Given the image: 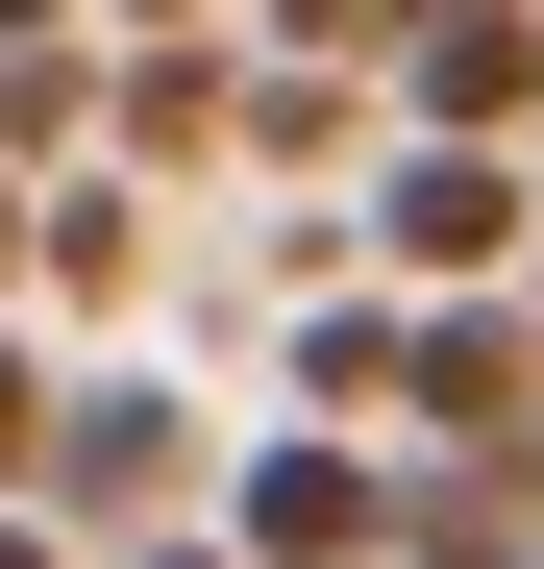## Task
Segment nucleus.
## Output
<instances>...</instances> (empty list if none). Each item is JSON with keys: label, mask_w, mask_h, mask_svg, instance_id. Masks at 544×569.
I'll return each instance as SVG.
<instances>
[{"label": "nucleus", "mask_w": 544, "mask_h": 569, "mask_svg": "<svg viewBox=\"0 0 544 569\" xmlns=\"http://www.w3.org/2000/svg\"><path fill=\"white\" fill-rule=\"evenodd\" d=\"M0 50H100V26H74V0H0Z\"/></svg>", "instance_id": "obj_15"}, {"label": "nucleus", "mask_w": 544, "mask_h": 569, "mask_svg": "<svg viewBox=\"0 0 544 569\" xmlns=\"http://www.w3.org/2000/svg\"><path fill=\"white\" fill-rule=\"evenodd\" d=\"M173 496H199V421H173L149 371H74V421H50V520H74V545H173Z\"/></svg>", "instance_id": "obj_4"}, {"label": "nucleus", "mask_w": 544, "mask_h": 569, "mask_svg": "<svg viewBox=\"0 0 544 569\" xmlns=\"http://www.w3.org/2000/svg\"><path fill=\"white\" fill-rule=\"evenodd\" d=\"M100 74L124 50H0V173H100Z\"/></svg>", "instance_id": "obj_10"}, {"label": "nucleus", "mask_w": 544, "mask_h": 569, "mask_svg": "<svg viewBox=\"0 0 544 569\" xmlns=\"http://www.w3.org/2000/svg\"><path fill=\"white\" fill-rule=\"evenodd\" d=\"M100 569H248V545H223V520H173V545H100Z\"/></svg>", "instance_id": "obj_14"}, {"label": "nucleus", "mask_w": 544, "mask_h": 569, "mask_svg": "<svg viewBox=\"0 0 544 569\" xmlns=\"http://www.w3.org/2000/svg\"><path fill=\"white\" fill-rule=\"evenodd\" d=\"M223 545H248V569H396V446H346V421L248 446V470H223Z\"/></svg>", "instance_id": "obj_2"}, {"label": "nucleus", "mask_w": 544, "mask_h": 569, "mask_svg": "<svg viewBox=\"0 0 544 569\" xmlns=\"http://www.w3.org/2000/svg\"><path fill=\"white\" fill-rule=\"evenodd\" d=\"M396 446L544 470V322H520V298H421V397H396Z\"/></svg>", "instance_id": "obj_5"}, {"label": "nucleus", "mask_w": 544, "mask_h": 569, "mask_svg": "<svg viewBox=\"0 0 544 569\" xmlns=\"http://www.w3.org/2000/svg\"><path fill=\"white\" fill-rule=\"evenodd\" d=\"M396 74H298V50H248V173H322V149H372Z\"/></svg>", "instance_id": "obj_9"}, {"label": "nucleus", "mask_w": 544, "mask_h": 569, "mask_svg": "<svg viewBox=\"0 0 544 569\" xmlns=\"http://www.w3.org/2000/svg\"><path fill=\"white\" fill-rule=\"evenodd\" d=\"M199 149H248V50H223V26L100 74V173H199Z\"/></svg>", "instance_id": "obj_6"}, {"label": "nucleus", "mask_w": 544, "mask_h": 569, "mask_svg": "<svg viewBox=\"0 0 544 569\" xmlns=\"http://www.w3.org/2000/svg\"><path fill=\"white\" fill-rule=\"evenodd\" d=\"M396 397H421V322H396V298H322V322H298V421L396 446Z\"/></svg>", "instance_id": "obj_8"}, {"label": "nucleus", "mask_w": 544, "mask_h": 569, "mask_svg": "<svg viewBox=\"0 0 544 569\" xmlns=\"http://www.w3.org/2000/svg\"><path fill=\"white\" fill-rule=\"evenodd\" d=\"M26 248H50V173H0V322H26Z\"/></svg>", "instance_id": "obj_12"}, {"label": "nucleus", "mask_w": 544, "mask_h": 569, "mask_svg": "<svg viewBox=\"0 0 544 569\" xmlns=\"http://www.w3.org/2000/svg\"><path fill=\"white\" fill-rule=\"evenodd\" d=\"M396 149H544V0H421L396 26Z\"/></svg>", "instance_id": "obj_3"}, {"label": "nucleus", "mask_w": 544, "mask_h": 569, "mask_svg": "<svg viewBox=\"0 0 544 569\" xmlns=\"http://www.w3.org/2000/svg\"><path fill=\"white\" fill-rule=\"evenodd\" d=\"M372 272L520 298V272H544V149H372Z\"/></svg>", "instance_id": "obj_1"}, {"label": "nucleus", "mask_w": 544, "mask_h": 569, "mask_svg": "<svg viewBox=\"0 0 544 569\" xmlns=\"http://www.w3.org/2000/svg\"><path fill=\"white\" fill-rule=\"evenodd\" d=\"M100 26H124V50H199V26H223V0H100Z\"/></svg>", "instance_id": "obj_13"}, {"label": "nucleus", "mask_w": 544, "mask_h": 569, "mask_svg": "<svg viewBox=\"0 0 544 569\" xmlns=\"http://www.w3.org/2000/svg\"><path fill=\"white\" fill-rule=\"evenodd\" d=\"M26 298H50V322L149 298V173H50V248H26Z\"/></svg>", "instance_id": "obj_7"}, {"label": "nucleus", "mask_w": 544, "mask_h": 569, "mask_svg": "<svg viewBox=\"0 0 544 569\" xmlns=\"http://www.w3.org/2000/svg\"><path fill=\"white\" fill-rule=\"evenodd\" d=\"M50 421H74V371L0 322V520H50Z\"/></svg>", "instance_id": "obj_11"}, {"label": "nucleus", "mask_w": 544, "mask_h": 569, "mask_svg": "<svg viewBox=\"0 0 544 569\" xmlns=\"http://www.w3.org/2000/svg\"><path fill=\"white\" fill-rule=\"evenodd\" d=\"M520 322H544V272H520Z\"/></svg>", "instance_id": "obj_16"}]
</instances>
